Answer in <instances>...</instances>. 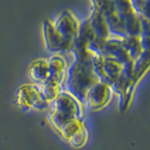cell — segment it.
<instances>
[{"instance_id":"obj_1","label":"cell","mask_w":150,"mask_h":150,"mask_svg":"<svg viewBox=\"0 0 150 150\" xmlns=\"http://www.w3.org/2000/svg\"><path fill=\"white\" fill-rule=\"evenodd\" d=\"M69 53L73 55V61L68 66L66 72L64 80L66 92L84 105L87 91L93 84L98 82L92 68L93 54L87 48H72L69 50Z\"/></svg>"},{"instance_id":"obj_2","label":"cell","mask_w":150,"mask_h":150,"mask_svg":"<svg viewBox=\"0 0 150 150\" xmlns=\"http://www.w3.org/2000/svg\"><path fill=\"white\" fill-rule=\"evenodd\" d=\"M49 110L47 120L56 131L70 120L83 121L82 104L66 91H61L58 96L50 102Z\"/></svg>"},{"instance_id":"obj_3","label":"cell","mask_w":150,"mask_h":150,"mask_svg":"<svg viewBox=\"0 0 150 150\" xmlns=\"http://www.w3.org/2000/svg\"><path fill=\"white\" fill-rule=\"evenodd\" d=\"M16 104L23 111L44 112L50 109V102L42 97L39 84L23 83L15 91Z\"/></svg>"},{"instance_id":"obj_4","label":"cell","mask_w":150,"mask_h":150,"mask_svg":"<svg viewBox=\"0 0 150 150\" xmlns=\"http://www.w3.org/2000/svg\"><path fill=\"white\" fill-rule=\"evenodd\" d=\"M93 71L98 82L111 86L122 71L123 65L115 60L102 57L100 55H93L91 59Z\"/></svg>"},{"instance_id":"obj_5","label":"cell","mask_w":150,"mask_h":150,"mask_svg":"<svg viewBox=\"0 0 150 150\" xmlns=\"http://www.w3.org/2000/svg\"><path fill=\"white\" fill-rule=\"evenodd\" d=\"M115 11L127 37H140L139 16L134 12L129 1H112Z\"/></svg>"},{"instance_id":"obj_6","label":"cell","mask_w":150,"mask_h":150,"mask_svg":"<svg viewBox=\"0 0 150 150\" xmlns=\"http://www.w3.org/2000/svg\"><path fill=\"white\" fill-rule=\"evenodd\" d=\"M79 21L74 14L69 11L64 9L55 16L54 19L51 20L52 26L65 40L72 43L75 39L79 27Z\"/></svg>"},{"instance_id":"obj_7","label":"cell","mask_w":150,"mask_h":150,"mask_svg":"<svg viewBox=\"0 0 150 150\" xmlns=\"http://www.w3.org/2000/svg\"><path fill=\"white\" fill-rule=\"evenodd\" d=\"M42 39L45 49L54 54H60V53L69 52L71 44L70 42L65 40L53 28L51 20L46 19L42 22L41 25Z\"/></svg>"},{"instance_id":"obj_8","label":"cell","mask_w":150,"mask_h":150,"mask_svg":"<svg viewBox=\"0 0 150 150\" xmlns=\"http://www.w3.org/2000/svg\"><path fill=\"white\" fill-rule=\"evenodd\" d=\"M102 57L115 60L121 65L132 62L123 42V38H109L101 44L98 54Z\"/></svg>"},{"instance_id":"obj_9","label":"cell","mask_w":150,"mask_h":150,"mask_svg":"<svg viewBox=\"0 0 150 150\" xmlns=\"http://www.w3.org/2000/svg\"><path fill=\"white\" fill-rule=\"evenodd\" d=\"M112 95V92L109 86L98 82L93 84L87 91L84 105L90 110H98L109 103Z\"/></svg>"},{"instance_id":"obj_10","label":"cell","mask_w":150,"mask_h":150,"mask_svg":"<svg viewBox=\"0 0 150 150\" xmlns=\"http://www.w3.org/2000/svg\"><path fill=\"white\" fill-rule=\"evenodd\" d=\"M91 9L88 17L86 18L89 23L91 30L96 37V40H106L110 38L109 31L106 26L104 19L98 8L96 1H91Z\"/></svg>"},{"instance_id":"obj_11","label":"cell","mask_w":150,"mask_h":150,"mask_svg":"<svg viewBox=\"0 0 150 150\" xmlns=\"http://www.w3.org/2000/svg\"><path fill=\"white\" fill-rule=\"evenodd\" d=\"M47 60L49 66V77L45 83H54L62 86L68 69L67 61L61 54H53Z\"/></svg>"},{"instance_id":"obj_12","label":"cell","mask_w":150,"mask_h":150,"mask_svg":"<svg viewBox=\"0 0 150 150\" xmlns=\"http://www.w3.org/2000/svg\"><path fill=\"white\" fill-rule=\"evenodd\" d=\"M27 76L32 83H44L49 77V66L47 58H38L33 60L28 66Z\"/></svg>"},{"instance_id":"obj_13","label":"cell","mask_w":150,"mask_h":150,"mask_svg":"<svg viewBox=\"0 0 150 150\" xmlns=\"http://www.w3.org/2000/svg\"><path fill=\"white\" fill-rule=\"evenodd\" d=\"M83 126V121H80L77 119L70 120L64 126L61 127L57 130V132L65 141H68L71 136H73L77 131L81 129Z\"/></svg>"},{"instance_id":"obj_14","label":"cell","mask_w":150,"mask_h":150,"mask_svg":"<svg viewBox=\"0 0 150 150\" xmlns=\"http://www.w3.org/2000/svg\"><path fill=\"white\" fill-rule=\"evenodd\" d=\"M39 86L42 97L49 102L54 100L58 96V94L62 91L61 90V86L54 83H44L42 84H39Z\"/></svg>"},{"instance_id":"obj_15","label":"cell","mask_w":150,"mask_h":150,"mask_svg":"<svg viewBox=\"0 0 150 150\" xmlns=\"http://www.w3.org/2000/svg\"><path fill=\"white\" fill-rule=\"evenodd\" d=\"M87 140H88V131L86 127L83 126L79 131H77L73 136H71L67 142L69 143V145H71L72 147L80 148L86 144Z\"/></svg>"},{"instance_id":"obj_16","label":"cell","mask_w":150,"mask_h":150,"mask_svg":"<svg viewBox=\"0 0 150 150\" xmlns=\"http://www.w3.org/2000/svg\"><path fill=\"white\" fill-rule=\"evenodd\" d=\"M131 8L134 11V12L138 16H142L146 19H149V5L150 1H129Z\"/></svg>"}]
</instances>
